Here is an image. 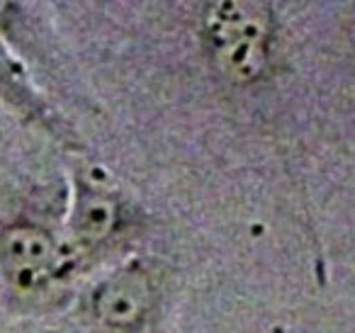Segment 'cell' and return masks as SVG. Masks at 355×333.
Segmentation results:
<instances>
[{
  "instance_id": "cell-1",
  "label": "cell",
  "mask_w": 355,
  "mask_h": 333,
  "mask_svg": "<svg viewBox=\"0 0 355 333\" xmlns=\"http://www.w3.org/2000/svg\"><path fill=\"white\" fill-rule=\"evenodd\" d=\"M207 37L217 69L236 83H248L266 69L270 15L261 3H214L207 12Z\"/></svg>"
},
{
  "instance_id": "cell-2",
  "label": "cell",
  "mask_w": 355,
  "mask_h": 333,
  "mask_svg": "<svg viewBox=\"0 0 355 333\" xmlns=\"http://www.w3.org/2000/svg\"><path fill=\"white\" fill-rule=\"evenodd\" d=\"M0 263L17 289H37L56 268V244L40 226H10L0 234Z\"/></svg>"
},
{
  "instance_id": "cell-3",
  "label": "cell",
  "mask_w": 355,
  "mask_h": 333,
  "mask_svg": "<svg viewBox=\"0 0 355 333\" xmlns=\"http://www.w3.org/2000/svg\"><path fill=\"white\" fill-rule=\"evenodd\" d=\"M153 304V282L144 268L119 270L95 294V318L107 331H129Z\"/></svg>"
},
{
  "instance_id": "cell-4",
  "label": "cell",
  "mask_w": 355,
  "mask_h": 333,
  "mask_svg": "<svg viewBox=\"0 0 355 333\" xmlns=\"http://www.w3.org/2000/svg\"><path fill=\"white\" fill-rule=\"evenodd\" d=\"M117 224V205L98 190H83L73 212V236L80 246H95L110 236Z\"/></svg>"
}]
</instances>
